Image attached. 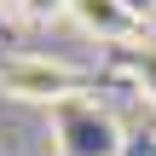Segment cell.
<instances>
[{
  "instance_id": "1",
  "label": "cell",
  "mask_w": 156,
  "mask_h": 156,
  "mask_svg": "<svg viewBox=\"0 0 156 156\" xmlns=\"http://www.w3.org/2000/svg\"><path fill=\"white\" fill-rule=\"evenodd\" d=\"M58 151L64 156H122L127 151V133H122V122L104 110V104H93V98H64L58 110Z\"/></svg>"
},
{
  "instance_id": "2",
  "label": "cell",
  "mask_w": 156,
  "mask_h": 156,
  "mask_svg": "<svg viewBox=\"0 0 156 156\" xmlns=\"http://www.w3.org/2000/svg\"><path fill=\"white\" fill-rule=\"evenodd\" d=\"M0 93L17 98V104H64L75 98V69L58 64V58H0Z\"/></svg>"
},
{
  "instance_id": "3",
  "label": "cell",
  "mask_w": 156,
  "mask_h": 156,
  "mask_svg": "<svg viewBox=\"0 0 156 156\" xmlns=\"http://www.w3.org/2000/svg\"><path fill=\"white\" fill-rule=\"evenodd\" d=\"M69 23L93 41H122L139 29V17L122 6V0H69Z\"/></svg>"
},
{
  "instance_id": "4",
  "label": "cell",
  "mask_w": 156,
  "mask_h": 156,
  "mask_svg": "<svg viewBox=\"0 0 156 156\" xmlns=\"http://www.w3.org/2000/svg\"><path fill=\"white\" fill-rule=\"evenodd\" d=\"M12 12L23 23H52V17H69V0H12Z\"/></svg>"
},
{
  "instance_id": "5",
  "label": "cell",
  "mask_w": 156,
  "mask_h": 156,
  "mask_svg": "<svg viewBox=\"0 0 156 156\" xmlns=\"http://www.w3.org/2000/svg\"><path fill=\"white\" fill-rule=\"evenodd\" d=\"M122 6H127V12H133L139 23H145V17H156V0H122Z\"/></svg>"
}]
</instances>
